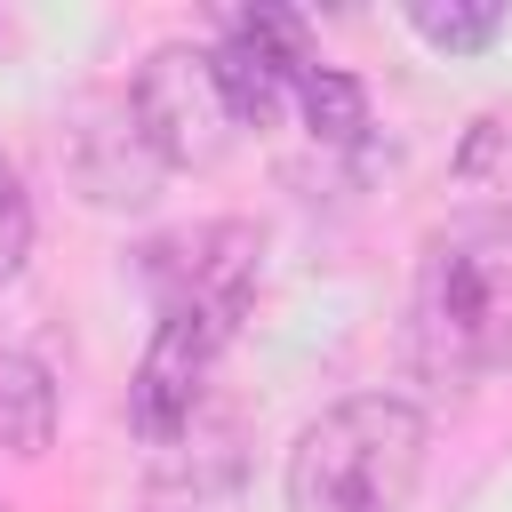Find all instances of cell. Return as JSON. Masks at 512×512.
Wrapping results in <instances>:
<instances>
[{
  "label": "cell",
  "mask_w": 512,
  "mask_h": 512,
  "mask_svg": "<svg viewBox=\"0 0 512 512\" xmlns=\"http://www.w3.org/2000/svg\"><path fill=\"white\" fill-rule=\"evenodd\" d=\"M152 272V296H160V328L136 360V384H128V416L144 440H176L192 432V408H200V384L216 368V352L232 344V320L248 312V288H256V232L248 224H200V232H176L144 256Z\"/></svg>",
  "instance_id": "1"
},
{
  "label": "cell",
  "mask_w": 512,
  "mask_h": 512,
  "mask_svg": "<svg viewBox=\"0 0 512 512\" xmlns=\"http://www.w3.org/2000/svg\"><path fill=\"white\" fill-rule=\"evenodd\" d=\"M128 112L144 128V144L160 152V168H216L240 136V112L216 80V56L192 40H168L136 64L128 80Z\"/></svg>",
  "instance_id": "4"
},
{
  "label": "cell",
  "mask_w": 512,
  "mask_h": 512,
  "mask_svg": "<svg viewBox=\"0 0 512 512\" xmlns=\"http://www.w3.org/2000/svg\"><path fill=\"white\" fill-rule=\"evenodd\" d=\"M416 352L440 376L512 368V216H456L416 264Z\"/></svg>",
  "instance_id": "3"
},
{
  "label": "cell",
  "mask_w": 512,
  "mask_h": 512,
  "mask_svg": "<svg viewBox=\"0 0 512 512\" xmlns=\"http://www.w3.org/2000/svg\"><path fill=\"white\" fill-rule=\"evenodd\" d=\"M424 408L400 392H352L320 408L288 448V512H400L424 480Z\"/></svg>",
  "instance_id": "2"
},
{
  "label": "cell",
  "mask_w": 512,
  "mask_h": 512,
  "mask_svg": "<svg viewBox=\"0 0 512 512\" xmlns=\"http://www.w3.org/2000/svg\"><path fill=\"white\" fill-rule=\"evenodd\" d=\"M296 112H304V128L320 144H360L368 136V88L352 72H336V64H312L296 80Z\"/></svg>",
  "instance_id": "8"
},
{
  "label": "cell",
  "mask_w": 512,
  "mask_h": 512,
  "mask_svg": "<svg viewBox=\"0 0 512 512\" xmlns=\"http://www.w3.org/2000/svg\"><path fill=\"white\" fill-rule=\"evenodd\" d=\"M208 56H216V80H224L240 128H264V120L296 96V80L320 64V56H312V24H304L296 8H264V0H256V8H232Z\"/></svg>",
  "instance_id": "5"
},
{
  "label": "cell",
  "mask_w": 512,
  "mask_h": 512,
  "mask_svg": "<svg viewBox=\"0 0 512 512\" xmlns=\"http://www.w3.org/2000/svg\"><path fill=\"white\" fill-rule=\"evenodd\" d=\"M408 24H416L432 48H464V56H472V48H496L504 8H496V0H488V8H416Z\"/></svg>",
  "instance_id": "10"
},
{
  "label": "cell",
  "mask_w": 512,
  "mask_h": 512,
  "mask_svg": "<svg viewBox=\"0 0 512 512\" xmlns=\"http://www.w3.org/2000/svg\"><path fill=\"white\" fill-rule=\"evenodd\" d=\"M72 168H80L88 200H104V208H144V200H152V184H160V152L144 144V128H136L128 96H120V104H104V128H80Z\"/></svg>",
  "instance_id": "6"
},
{
  "label": "cell",
  "mask_w": 512,
  "mask_h": 512,
  "mask_svg": "<svg viewBox=\"0 0 512 512\" xmlns=\"http://www.w3.org/2000/svg\"><path fill=\"white\" fill-rule=\"evenodd\" d=\"M456 176H464V184H480V192L496 200L488 216H512V112H488V120L464 136Z\"/></svg>",
  "instance_id": "9"
},
{
  "label": "cell",
  "mask_w": 512,
  "mask_h": 512,
  "mask_svg": "<svg viewBox=\"0 0 512 512\" xmlns=\"http://www.w3.org/2000/svg\"><path fill=\"white\" fill-rule=\"evenodd\" d=\"M0 512H16V504H8V496H0Z\"/></svg>",
  "instance_id": "12"
},
{
  "label": "cell",
  "mask_w": 512,
  "mask_h": 512,
  "mask_svg": "<svg viewBox=\"0 0 512 512\" xmlns=\"http://www.w3.org/2000/svg\"><path fill=\"white\" fill-rule=\"evenodd\" d=\"M32 256V200H24V176L16 160L0 152V280H16V264Z\"/></svg>",
  "instance_id": "11"
},
{
  "label": "cell",
  "mask_w": 512,
  "mask_h": 512,
  "mask_svg": "<svg viewBox=\"0 0 512 512\" xmlns=\"http://www.w3.org/2000/svg\"><path fill=\"white\" fill-rule=\"evenodd\" d=\"M56 440V376L32 352H0V448L40 456Z\"/></svg>",
  "instance_id": "7"
}]
</instances>
